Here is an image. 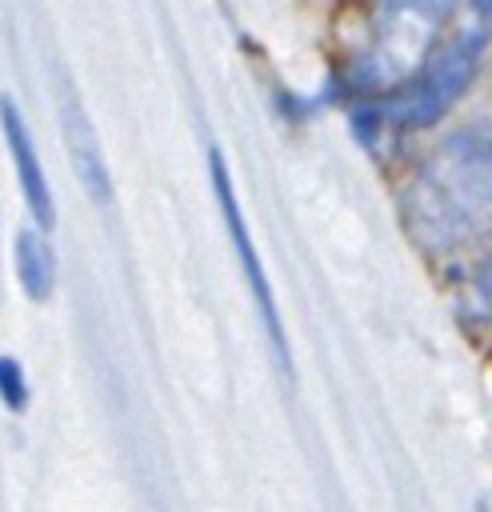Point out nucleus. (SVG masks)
I'll use <instances>...</instances> for the list:
<instances>
[{"mask_svg":"<svg viewBox=\"0 0 492 512\" xmlns=\"http://www.w3.org/2000/svg\"><path fill=\"white\" fill-rule=\"evenodd\" d=\"M404 216L436 252L492 228V124H464L436 144L404 192Z\"/></svg>","mask_w":492,"mask_h":512,"instance_id":"1","label":"nucleus"},{"mask_svg":"<svg viewBox=\"0 0 492 512\" xmlns=\"http://www.w3.org/2000/svg\"><path fill=\"white\" fill-rule=\"evenodd\" d=\"M460 0H376L372 4V36L364 56L356 60L360 88H392L420 72V64L436 52L444 24L452 20Z\"/></svg>","mask_w":492,"mask_h":512,"instance_id":"2","label":"nucleus"},{"mask_svg":"<svg viewBox=\"0 0 492 512\" xmlns=\"http://www.w3.org/2000/svg\"><path fill=\"white\" fill-rule=\"evenodd\" d=\"M492 28L480 20H464L448 40L436 44V52L420 64V72L412 80H404L396 88V96L384 104V116L392 128H428L436 124L472 84L484 44H488Z\"/></svg>","mask_w":492,"mask_h":512,"instance_id":"3","label":"nucleus"},{"mask_svg":"<svg viewBox=\"0 0 492 512\" xmlns=\"http://www.w3.org/2000/svg\"><path fill=\"white\" fill-rule=\"evenodd\" d=\"M208 172H212V188H216V204H220V216L228 224V236H232V248L240 256V272L256 296V308L264 316V332L272 340V356L280 360L284 372H292V360H288V336H284V324H280V308H276V296H272V284L264 276V264H260V252L252 244V232L244 224V212H240V200L232 192V176H228V164L220 156V148H208Z\"/></svg>","mask_w":492,"mask_h":512,"instance_id":"4","label":"nucleus"},{"mask_svg":"<svg viewBox=\"0 0 492 512\" xmlns=\"http://www.w3.org/2000/svg\"><path fill=\"white\" fill-rule=\"evenodd\" d=\"M60 128H64V144H68V156H72V168L80 176V184L88 188L92 200H108L112 196V180H108V164H104V152H100V140H96V128L76 96V88L68 80H60Z\"/></svg>","mask_w":492,"mask_h":512,"instance_id":"5","label":"nucleus"},{"mask_svg":"<svg viewBox=\"0 0 492 512\" xmlns=\"http://www.w3.org/2000/svg\"><path fill=\"white\" fill-rule=\"evenodd\" d=\"M4 140H8V152H12V164H16V180H20V192L28 200V212L36 216L40 228H52L56 220V204H52V192H48V176L40 168V156H36V144L24 128V116L20 108L12 104V96H4Z\"/></svg>","mask_w":492,"mask_h":512,"instance_id":"6","label":"nucleus"},{"mask_svg":"<svg viewBox=\"0 0 492 512\" xmlns=\"http://www.w3.org/2000/svg\"><path fill=\"white\" fill-rule=\"evenodd\" d=\"M12 252H16V280H20V288L32 300H44L52 292V284H56V256H52L48 236L36 232V228H20Z\"/></svg>","mask_w":492,"mask_h":512,"instance_id":"7","label":"nucleus"},{"mask_svg":"<svg viewBox=\"0 0 492 512\" xmlns=\"http://www.w3.org/2000/svg\"><path fill=\"white\" fill-rule=\"evenodd\" d=\"M0 380H4V404H8L12 412H20L24 400H28V392H24V372H20V364H16L12 356L0 360Z\"/></svg>","mask_w":492,"mask_h":512,"instance_id":"8","label":"nucleus"},{"mask_svg":"<svg viewBox=\"0 0 492 512\" xmlns=\"http://www.w3.org/2000/svg\"><path fill=\"white\" fill-rule=\"evenodd\" d=\"M472 288H476V308L492 320V260L480 268V276H476V284H472Z\"/></svg>","mask_w":492,"mask_h":512,"instance_id":"9","label":"nucleus"},{"mask_svg":"<svg viewBox=\"0 0 492 512\" xmlns=\"http://www.w3.org/2000/svg\"><path fill=\"white\" fill-rule=\"evenodd\" d=\"M468 16L492 28V0H468Z\"/></svg>","mask_w":492,"mask_h":512,"instance_id":"10","label":"nucleus"}]
</instances>
